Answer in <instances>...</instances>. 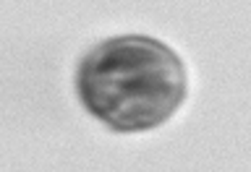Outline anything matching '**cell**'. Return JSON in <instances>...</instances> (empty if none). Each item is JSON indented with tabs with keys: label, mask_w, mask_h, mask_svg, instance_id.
Returning a JSON list of instances; mask_svg holds the SVG:
<instances>
[{
	"label": "cell",
	"mask_w": 251,
	"mask_h": 172,
	"mask_svg": "<svg viewBox=\"0 0 251 172\" xmlns=\"http://www.w3.org/2000/svg\"><path fill=\"white\" fill-rule=\"evenodd\" d=\"M78 99L121 133H141L176 115L186 97V68L165 42L126 34L100 42L81 60Z\"/></svg>",
	"instance_id": "obj_1"
}]
</instances>
